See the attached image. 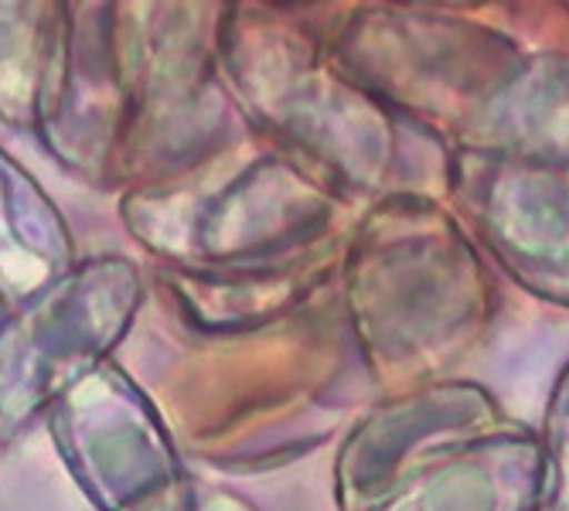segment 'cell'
Masks as SVG:
<instances>
[{
    "instance_id": "obj_1",
    "label": "cell",
    "mask_w": 569,
    "mask_h": 511,
    "mask_svg": "<svg viewBox=\"0 0 569 511\" xmlns=\"http://www.w3.org/2000/svg\"><path fill=\"white\" fill-rule=\"evenodd\" d=\"M331 188L256 133H239L191 171L123 191L127 236L164 270H232L331 239Z\"/></svg>"
},
{
    "instance_id": "obj_2",
    "label": "cell",
    "mask_w": 569,
    "mask_h": 511,
    "mask_svg": "<svg viewBox=\"0 0 569 511\" xmlns=\"http://www.w3.org/2000/svg\"><path fill=\"white\" fill-rule=\"evenodd\" d=\"M219 76L249 133L335 194L376 184L386 130L376 102L290 8L226 4Z\"/></svg>"
},
{
    "instance_id": "obj_3",
    "label": "cell",
    "mask_w": 569,
    "mask_h": 511,
    "mask_svg": "<svg viewBox=\"0 0 569 511\" xmlns=\"http://www.w3.org/2000/svg\"><path fill=\"white\" fill-rule=\"evenodd\" d=\"M127 44V127L117 194L171 181L239 133L219 76V21L226 4L120 0Z\"/></svg>"
},
{
    "instance_id": "obj_4",
    "label": "cell",
    "mask_w": 569,
    "mask_h": 511,
    "mask_svg": "<svg viewBox=\"0 0 569 511\" xmlns=\"http://www.w3.org/2000/svg\"><path fill=\"white\" fill-rule=\"evenodd\" d=\"M143 303V267L130 255L102 252L0 311V447L41 423L76 379L117 358Z\"/></svg>"
},
{
    "instance_id": "obj_5",
    "label": "cell",
    "mask_w": 569,
    "mask_h": 511,
    "mask_svg": "<svg viewBox=\"0 0 569 511\" xmlns=\"http://www.w3.org/2000/svg\"><path fill=\"white\" fill-rule=\"evenodd\" d=\"M44 427L76 488L96 511H184L194 488L184 450L117 358L76 379L44 413Z\"/></svg>"
},
{
    "instance_id": "obj_6",
    "label": "cell",
    "mask_w": 569,
    "mask_h": 511,
    "mask_svg": "<svg viewBox=\"0 0 569 511\" xmlns=\"http://www.w3.org/2000/svg\"><path fill=\"white\" fill-rule=\"evenodd\" d=\"M123 127L127 44L120 0H62L31 133L72 178L96 191H117Z\"/></svg>"
},
{
    "instance_id": "obj_7",
    "label": "cell",
    "mask_w": 569,
    "mask_h": 511,
    "mask_svg": "<svg viewBox=\"0 0 569 511\" xmlns=\"http://www.w3.org/2000/svg\"><path fill=\"white\" fill-rule=\"evenodd\" d=\"M76 263V236L59 201L0 147V311L41 293Z\"/></svg>"
},
{
    "instance_id": "obj_8",
    "label": "cell",
    "mask_w": 569,
    "mask_h": 511,
    "mask_svg": "<svg viewBox=\"0 0 569 511\" xmlns=\"http://www.w3.org/2000/svg\"><path fill=\"white\" fill-rule=\"evenodd\" d=\"M62 0H0V123L31 133Z\"/></svg>"
},
{
    "instance_id": "obj_9",
    "label": "cell",
    "mask_w": 569,
    "mask_h": 511,
    "mask_svg": "<svg viewBox=\"0 0 569 511\" xmlns=\"http://www.w3.org/2000/svg\"><path fill=\"white\" fill-rule=\"evenodd\" d=\"M184 511H260L246 494L219 484H194Z\"/></svg>"
}]
</instances>
